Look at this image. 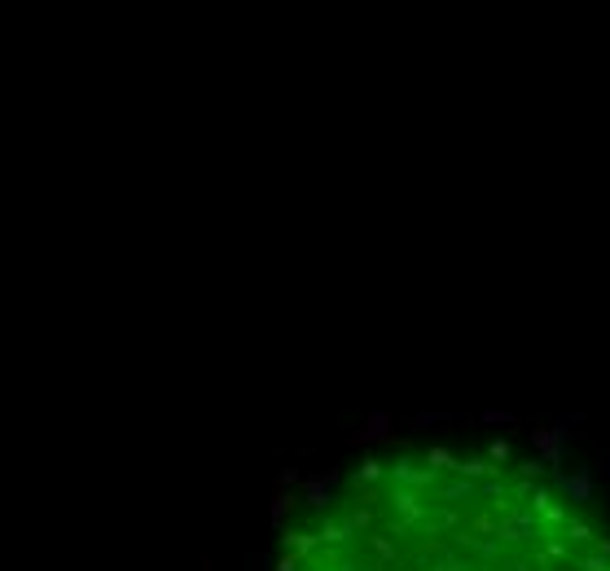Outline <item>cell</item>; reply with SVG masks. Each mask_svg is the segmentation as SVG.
<instances>
[{"label": "cell", "instance_id": "6da1fadb", "mask_svg": "<svg viewBox=\"0 0 610 571\" xmlns=\"http://www.w3.org/2000/svg\"><path fill=\"white\" fill-rule=\"evenodd\" d=\"M282 571H610V518L536 462L408 448L312 501Z\"/></svg>", "mask_w": 610, "mask_h": 571}]
</instances>
